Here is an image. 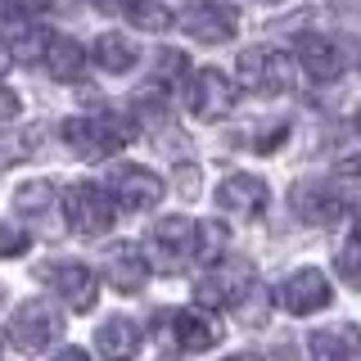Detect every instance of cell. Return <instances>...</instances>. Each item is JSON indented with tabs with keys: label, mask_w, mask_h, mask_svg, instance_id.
<instances>
[{
	"label": "cell",
	"mask_w": 361,
	"mask_h": 361,
	"mask_svg": "<svg viewBox=\"0 0 361 361\" xmlns=\"http://www.w3.org/2000/svg\"><path fill=\"white\" fill-rule=\"evenodd\" d=\"M158 73H154V86H176L180 82V77H185V68H190V59H185V54H180V50H163V54H158Z\"/></svg>",
	"instance_id": "obj_26"
},
{
	"label": "cell",
	"mask_w": 361,
	"mask_h": 361,
	"mask_svg": "<svg viewBox=\"0 0 361 361\" xmlns=\"http://www.w3.org/2000/svg\"><path fill=\"white\" fill-rule=\"evenodd\" d=\"M285 135H289V122L285 118H276V122H267V127H248L244 131V149H257V154H271V149H276V145L280 140H285Z\"/></svg>",
	"instance_id": "obj_25"
},
{
	"label": "cell",
	"mask_w": 361,
	"mask_h": 361,
	"mask_svg": "<svg viewBox=\"0 0 361 361\" xmlns=\"http://www.w3.org/2000/svg\"><path fill=\"white\" fill-rule=\"evenodd\" d=\"M231 109H235V82L221 68H199L190 77V113L199 122H212V118H226Z\"/></svg>",
	"instance_id": "obj_10"
},
{
	"label": "cell",
	"mask_w": 361,
	"mask_h": 361,
	"mask_svg": "<svg viewBox=\"0 0 361 361\" xmlns=\"http://www.w3.org/2000/svg\"><path fill=\"white\" fill-rule=\"evenodd\" d=\"M267 312H271V298H267V289H257V280H253V285L235 298V316H240L244 325H262Z\"/></svg>",
	"instance_id": "obj_23"
},
{
	"label": "cell",
	"mask_w": 361,
	"mask_h": 361,
	"mask_svg": "<svg viewBox=\"0 0 361 361\" xmlns=\"http://www.w3.org/2000/svg\"><path fill=\"white\" fill-rule=\"evenodd\" d=\"M95 348L109 353V357H131L135 348H140V325H135L131 316H109L95 330Z\"/></svg>",
	"instance_id": "obj_19"
},
{
	"label": "cell",
	"mask_w": 361,
	"mask_h": 361,
	"mask_svg": "<svg viewBox=\"0 0 361 361\" xmlns=\"http://www.w3.org/2000/svg\"><path fill=\"white\" fill-rule=\"evenodd\" d=\"M63 217L77 235H104L118 221V203L99 180H77L63 190Z\"/></svg>",
	"instance_id": "obj_2"
},
{
	"label": "cell",
	"mask_w": 361,
	"mask_h": 361,
	"mask_svg": "<svg viewBox=\"0 0 361 361\" xmlns=\"http://www.w3.org/2000/svg\"><path fill=\"white\" fill-rule=\"evenodd\" d=\"M330 298H334V289H330V280H325V271H316V267L293 271V276H285L280 289H276V302L285 312H293V316H312V312L330 307Z\"/></svg>",
	"instance_id": "obj_7"
},
{
	"label": "cell",
	"mask_w": 361,
	"mask_h": 361,
	"mask_svg": "<svg viewBox=\"0 0 361 361\" xmlns=\"http://www.w3.org/2000/svg\"><path fill=\"white\" fill-rule=\"evenodd\" d=\"M59 334H63V316L45 298H27L14 316H9V343L23 348V353H45Z\"/></svg>",
	"instance_id": "obj_4"
},
{
	"label": "cell",
	"mask_w": 361,
	"mask_h": 361,
	"mask_svg": "<svg viewBox=\"0 0 361 361\" xmlns=\"http://www.w3.org/2000/svg\"><path fill=\"white\" fill-rule=\"evenodd\" d=\"M95 63L104 68V73H127V68L135 63V45L127 37H113V32H104V37L95 41Z\"/></svg>",
	"instance_id": "obj_20"
},
{
	"label": "cell",
	"mask_w": 361,
	"mask_h": 361,
	"mask_svg": "<svg viewBox=\"0 0 361 361\" xmlns=\"http://www.w3.org/2000/svg\"><path fill=\"white\" fill-rule=\"evenodd\" d=\"M357 240H361V212H357Z\"/></svg>",
	"instance_id": "obj_35"
},
{
	"label": "cell",
	"mask_w": 361,
	"mask_h": 361,
	"mask_svg": "<svg viewBox=\"0 0 361 361\" xmlns=\"http://www.w3.org/2000/svg\"><path fill=\"white\" fill-rule=\"evenodd\" d=\"M27 253V231L18 221H0V257H18Z\"/></svg>",
	"instance_id": "obj_28"
},
{
	"label": "cell",
	"mask_w": 361,
	"mask_h": 361,
	"mask_svg": "<svg viewBox=\"0 0 361 361\" xmlns=\"http://www.w3.org/2000/svg\"><path fill=\"white\" fill-rule=\"evenodd\" d=\"M41 63H45V73H50L54 82H82L86 50L73 37H54V32H50V45H45V59Z\"/></svg>",
	"instance_id": "obj_17"
},
{
	"label": "cell",
	"mask_w": 361,
	"mask_h": 361,
	"mask_svg": "<svg viewBox=\"0 0 361 361\" xmlns=\"http://www.w3.org/2000/svg\"><path fill=\"white\" fill-rule=\"evenodd\" d=\"M289 208L307 226H334L343 217V203H338L330 180H298V185L289 190Z\"/></svg>",
	"instance_id": "obj_12"
},
{
	"label": "cell",
	"mask_w": 361,
	"mask_h": 361,
	"mask_svg": "<svg viewBox=\"0 0 361 361\" xmlns=\"http://www.w3.org/2000/svg\"><path fill=\"white\" fill-rule=\"evenodd\" d=\"M131 122L127 113H90V118H68L63 122V140L68 149H73L77 158H86V163H99V158L118 154L122 145L131 140Z\"/></svg>",
	"instance_id": "obj_1"
},
{
	"label": "cell",
	"mask_w": 361,
	"mask_h": 361,
	"mask_svg": "<svg viewBox=\"0 0 361 361\" xmlns=\"http://www.w3.org/2000/svg\"><path fill=\"white\" fill-rule=\"evenodd\" d=\"M307 353L325 357V361H348L361 357V330L353 321H338V325H321V330L307 334Z\"/></svg>",
	"instance_id": "obj_16"
},
{
	"label": "cell",
	"mask_w": 361,
	"mask_h": 361,
	"mask_svg": "<svg viewBox=\"0 0 361 361\" xmlns=\"http://www.w3.org/2000/svg\"><path fill=\"white\" fill-rule=\"evenodd\" d=\"M338 271L361 285V248H343V253H338Z\"/></svg>",
	"instance_id": "obj_31"
},
{
	"label": "cell",
	"mask_w": 361,
	"mask_h": 361,
	"mask_svg": "<svg viewBox=\"0 0 361 361\" xmlns=\"http://www.w3.org/2000/svg\"><path fill=\"white\" fill-rule=\"evenodd\" d=\"M18 118V95L9 86H0V122H14Z\"/></svg>",
	"instance_id": "obj_32"
},
{
	"label": "cell",
	"mask_w": 361,
	"mask_h": 361,
	"mask_svg": "<svg viewBox=\"0 0 361 361\" xmlns=\"http://www.w3.org/2000/svg\"><path fill=\"white\" fill-rule=\"evenodd\" d=\"M14 208L23 217H54V185L50 180H27V185H18Z\"/></svg>",
	"instance_id": "obj_21"
},
{
	"label": "cell",
	"mask_w": 361,
	"mask_h": 361,
	"mask_svg": "<svg viewBox=\"0 0 361 361\" xmlns=\"http://www.w3.org/2000/svg\"><path fill=\"white\" fill-rule=\"evenodd\" d=\"M257 280L253 262H244V257H217V262H208V271L199 276L195 285V298L199 307H235V298Z\"/></svg>",
	"instance_id": "obj_3"
},
{
	"label": "cell",
	"mask_w": 361,
	"mask_h": 361,
	"mask_svg": "<svg viewBox=\"0 0 361 361\" xmlns=\"http://www.w3.org/2000/svg\"><path fill=\"white\" fill-rule=\"evenodd\" d=\"M267 203H271V190H267V180L262 176H226L221 185H217V208L221 212H231V217H262L267 212Z\"/></svg>",
	"instance_id": "obj_13"
},
{
	"label": "cell",
	"mask_w": 361,
	"mask_h": 361,
	"mask_svg": "<svg viewBox=\"0 0 361 361\" xmlns=\"http://www.w3.org/2000/svg\"><path fill=\"white\" fill-rule=\"evenodd\" d=\"M262 5H280V0H262Z\"/></svg>",
	"instance_id": "obj_36"
},
{
	"label": "cell",
	"mask_w": 361,
	"mask_h": 361,
	"mask_svg": "<svg viewBox=\"0 0 361 361\" xmlns=\"http://www.w3.org/2000/svg\"><path fill=\"white\" fill-rule=\"evenodd\" d=\"M122 14H127L135 27H145V32H163L167 23H172V14H167L158 0H127V5H122Z\"/></svg>",
	"instance_id": "obj_22"
},
{
	"label": "cell",
	"mask_w": 361,
	"mask_h": 361,
	"mask_svg": "<svg viewBox=\"0 0 361 361\" xmlns=\"http://www.w3.org/2000/svg\"><path fill=\"white\" fill-rule=\"evenodd\" d=\"M149 248L158 253V267L163 271H180L185 262H195L199 248V221L195 217H158L149 226Z\"/></svg>",
	"instance_id": "obj_5"
},
{
	"label": "cell",
	"mask_w": 361,
	"mask_h": 361,
	"mask_svg": "<svg viewBox=\"0 0 361 361\" xmlns=\"http://www.w3.org/2000/svg\"><path fill=\"white\" fill-rule=\"evenodd\" d=\"M240 73L248 90H257V95H280V90H289L293 73H289V54L285 50H271V45H253V50L240 54Z\"/></svg>",
	"instance_id": "obj_9"
},
{
	"label": "cell",
	"mask_w": 361,
	"mask_h": 361,
	"mask_svg": "<svg viewBox=\"0 0 361 361\" xmlns=\"http://www.w3.org/2000/svg\"><path fill=\"white\" fill-rule=\"evenodd\" d=\"M176 185H180V195H185V199H195V195H199V167H195V163L176 167Z\"/></svg>",
	"instance_id": "obj_29"
},
{
	"label": "cell",
	"mask_w": 361,
	"mask_h": 361,
	"mask_svg": "<svg viewBox=\"0 0 361 361\" xmlns=\"http://www.w3.org/2000/svg\"><path fill=\"white\" fill-rule=\"evenodd\" d=\"M104 276H109V285L118 293H140L145 280H149V257L140 253V244L122 240V244H113L104 253Z\"/></svg>",
	"instance_id": "obj_14"
},
{
	"label": "cell",
	"mask_w": 361,
	"mask_h": 361,
	"mask_svg": "<svg viewBox=\"0 0 361 361\" xmlns=\"http://www.w3.org/2000/svg\"><path fill=\"white\" fill-rule=\"evenodd\" d=\"M5 63H9V50H5V45H0V73H5Z\"/></svg>",
	"instance_id": "obj_33"
},
{
	"label": "cell",
	"mask_w": 361,
	"mask_h": 361,
	"mask_svg": "<svg viewBox=\"0 0 361 361\" xmlns=\"http://www.w3.org/2000/svg\"><path fill=\"white\" fill-rule=\"evenodd\" d=\"M104 190L113 195V203H118V208H127V212H145V208H154V203L163 199V180H158L149 167H140V163L109 167Z\"/></svg>",
	"instance_id": "obj_6"
},
{
	"label": "cell",
	"mask_w": 361,
	"mask_h": 361,
	"mask_svg": "<svg viewBox=\"0 0 361 361\" xmlns=\"http://www.w3.org/2000/svg\"><path fill=\"white\" fill-rule=\"evenodd\" d=\"M217 325L208 321V316H199V312H176L172 316V338H176V348L180 353H208L212 343H217Z\"/></svg>",
	"instance_id": "obj_18"
},
{
	"label": "cell",
	"mask_w": 361,
	"mask_h": 361,
	"mask_svg": "<svg viewBox=\"0 0 361 361\" xmlns=\"http://www.w3.org/2000/svg\"><path fill=\"white\" fill-rule=\"evenodd\" d=\"M293 54H298V68L312 77V82H334V77L343 73V54H338V45L330 37H316V32H307V37H298Z\"/></svg>",
	"instance_id": "obj_15"
},
{
	"label": "cell",
	"mask_w": 361,
	"mask_h": 361,
	"mask_svg": "<svg viewBox=\"0 0 361 361\" xmlns=\"http://www.w3.org/2000/svg\"><path fill=\"white\" fill-rule=\"evenodd\" d=\"M41 285L54 289L73 312L95 307V276H90L82 262H50V267H41Z\"/></svg>",
	"instance_id": "obj_11"
},
{
	"label": "cell",
	"mask_w": 361,
	"mask_h": 361,
	"mask_svg": "<svg viewBox=\"0 0 361 361\" xmlns=\"http://www.w3.org/2000/svg\"><path fill=\"white\" fill-rule=\"evenodd\" d=\"M221 248H226V231H221L217 221H199V248H195V257H199V262H217Z\"/></svg>",
	"instance_id": "obj_27"
},
{
	"label": "cell",
	"mask_w": 361,
	"mask_h": 361,
	"mask_svg": "<svg viewBox=\"0 0 361 361\" xmlns=\"http://www.w3.org/2000/svg\"><path fill=\"white\" fill-rule=\"evenodd\" d=\"M45 45H50V32L27 23V27H18V37H14V59L37 63V59H45Z\"/></svg>",
	"instance_id": "obj_24"
},
{
	"label": "cell",
	"mask_w": 361,
	"mask_h": 361,
	"mask_svg": "<svg viewBox=\"0 0 361 361\" xmlns=\"http://www.w3.org/2000/svg\"><path fill=\"white\" fill-rule=\"evenodd\" d=\"M353 131H357V135H361V113H357V122H353Z\"/></svg>",
	"instance_id": "obj_34"
},
{
	"label": "cell",
	"mask_w": 361,
	"mask_h": 361,
	"mask_svg": "<svg viewBox=\"0 0 361 361\" xmlns=\"http://www.w3.org/2000/svg\"><path fill=\"white\" fill-rule=\"evenodd\" d=\"M334 180L361 185V158H338V163H334Z\"/></svg>",
	"instance_id": "obj_30"
},
{
	"label": "cell",
	"mask_w": 361,
	"mask_h": 361,
	"mask_svg": "<svg viewBox=\"0 0 361 361\" xmlns=\"http://www.w3.org/2000/svg\"><path fill=\"white\" fill-rule=\"evenodd\" d=\"M180 27H185V37H195L203 45H221V41L235 37L240 14H235V5H226V0H195V5H185V14H180Z\"/></svg>",
	"instance_id": "obj_8"
}]
</instances>
